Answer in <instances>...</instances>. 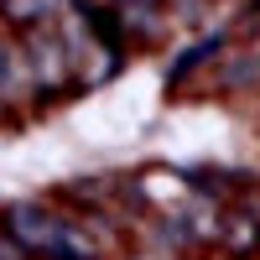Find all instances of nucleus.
<instances>
[{"mask_svg":"<svg viewBox=\"0 0 260 260\" xmlns=\"http://www.w3.org/2000/svg\"><path fill=\"white\" fill-rule=\"evenodd\" d=\"M6 240L21 255H42V260H99V245L89 229L73 219H57L42 203H11L6 208Z\"/></svg>","mask_w":260,"mask_h":260,"instance_id":"f257e3e1","label":"nucleus"},{"mask_svg":"<svg viewBox=\"0 0 260 260\" xmlns=\"http://www.w3.org/2000/svg\"><path fill=\"white\" fill-rule=\"evenodd\" d=\"M21 62H26V73L42 94L52 89H68L73 83V57H68V42H62L57 26L47 31H26V52H21Z\"/></svg>","mask_w":260,"mask_h":260,"instance_id":"f03ea898","label":"nucleus"},{"mask_svg":"<svg viewBox=\"0 0 260 260\" xmlns=\"http://www.w3.org/2000/svg\"><path fill=\"white\" fill-rule=\"evenodd\" d=\"M62 11V0H0V16L21 31H47Z\"/></svg>","mask_w":260,"mask_h":260,"instance_id":"7ed1b4c3","label":"nucleus"},{"mask_svg":"<svg viewBox=\"0 0 260 260\" xmlns=\"http://www.w3.org/2000/svg\"><path fill=\"white\" fill-rule=\"evenodd\" d=\"M219 240L229 245V255H255L260 250V219L255 213H234V219H224V229H219Z\"/></svg>","mask_w":260,"mask_h":260,"instance_id":"20e7f679","label":"nucleus"},{"mask_svg":"<svg viewBox=\"0 0 260 260\" xmlns=\"http://www.w3.org/2000/svg\"><path fill=\"white\" fill-rule=\"evenodd\" d=\"M245 83H260V57H229L219 68V89H245Z\"/></svg>","mask_w":260,"mask_h":260,"instance_id":"39448f33","label":"nucleus"},{"mask_svg":"<svg viewBox=\"0 0 260 260\" xmlns=\"http://www.w3.org/2000/svg\"><path fill=\"white\" fill-rule=\"evenodd\" d=\"M213 52H219V37H213V42H198V47H192V52H182V62H177V68L167 73V83H172V89H177V83H182V78H187L192 68H203V62H208Z\"/></svg>","mask_w":260,"mask_h":260,"instance_id":"423d86ee","label":"nucleus"},{"mask_svg":"<svg viewBox=\"0 0 260 260\" xmlns=\"http://www.w3.org/2000/svg\"><path fill=\"white\" fill-rule=\"evenodd\" d=\"M0 260H26V255H21V250L6 240V229H0Z\"/></svg>","mask_w":260,"mask_h":260,"instance_id":"0eeeda50","label":"nucleus"}]
</instances>
